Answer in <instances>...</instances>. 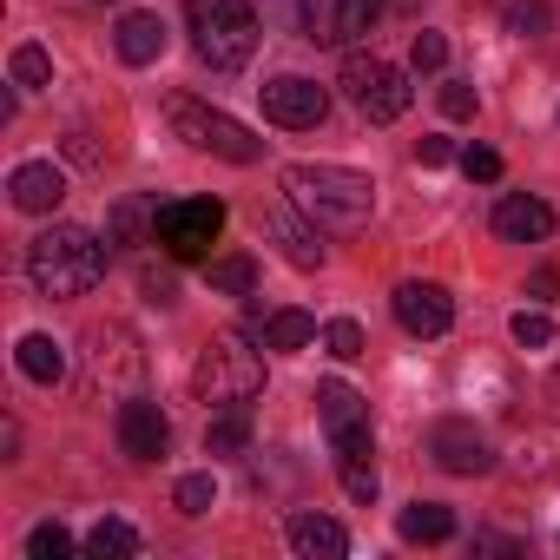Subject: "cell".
Returning <instances> with one entry per match:
<instances>
[{
	"label": "cell",
	"mask_w": 560,
	"mask_h": 560,
	"mask_svg": "<svg viewBox=\"0 0 560 560\" xmlns=\"http://www.w3.org/2000/svg\"><path fill=\"white\" fill-rule=\"evenodd\" d=\"M494 231H501L508 244H547V237H553V205L534 198V191H508V198L494 205Z\"/></svg>",
	"instance_id": "9a60e30c"
},
{
	"label": "cell",
	"mask_w": 560,
	"mask_h": 560,
	"mask_svg": "<svg viewBox=\"0 0 560 560\" xmlns=\"http://www.w3.org/2000/svg\"><path fill=\"white\" fill-rule=\"evenodd\" d=\"M311 343H317V317L311 311H277L264 324V350H284L291 357V350H311Z\"/></svg>",
	"instance_id": "7402d4cb"
},
{
	"label": "cell",
	"mask_w": 560,
	"mask_h": 560,
	"mask_svg": "<svg viewBox=\"0 0 560 560\" xmlns=\"http://www.w3.org/2000/svg\"><path fill=\"white\" fill-rule=\"evenodd\" d=\"M527 298H534V304L560 298V277H553V270H534V284H527Z\"/></svg>",
	"instance_id": "f35d334b"
},
{
	"label": "cell",
	"mask_w": 560,
	"mask_h": 560,
	"mask_svg": "<svg viewBox=\"0 0 560 560\" xmlns=\"http://www.w3.org/2000/svg\"><path fill=\"white\" fill-rule=\"evenodd\" d=\"M139 291H145L152 304H172V298H178V284H172L165 270H145V277H139Z\"/></svg>",
	"instance_id": "74e56055"
},
{
	"label": "cell",
	"mask_w": 560,
	"mask_h": 560,
	"mask_svg": "<svg viewBox=\"0 0 560 560\" xmlns=\"http://www.w3.org/2000/svg\"><path fill=\"white\" fill-rule=\"evenodd\" d=\"M462 172H468L475 185H494V178H501V152H494V145H468V152H462Z\"/></svg>",
	"instance_id": "e575fe53"
},
{
	"label": "cell",
	"mask_w": 560,
	"mask_h": 560,
	"mask_svg": "<svg viewBox=\"0 0 560 560\" xmlns=\"http://www.w3.org/2000/svg\"><path fill=\"white\" fill-rule=\"evenodd\" d=\"M508 34H521V40L553 34V8H547V0H514V8H508Z\"/></svg>",
	"instance_id": "4316f807"
},
{
	"label": "cell",
	"mask_w": 560,
	"mask_h": 560,
	"mask_svg": "<svg viewBox=\"0 0 560 560\" xmlns=\"http://www.w3.org/2000/svg\"><path fill=\"white\" fill-rule=\"evenodd\" d=\"M291 547L304 560H337V553H350V534H343V521L304 508V514H291Z\"/></svg>",
	"instance_id": "e0dca14e"
},
{
	"label": "cell",
	"mask_w": 560,
	"mask_h": 560,
	"mask_svg": "<svg viewBox=\"0 0 560 560\" xmlns=\"http://www.w3.org/2000/svg\"><path fill=\"white\" fill-rule=\"evenodd\" d=\"M337 468H343V494L357 508H370L376 501V462H337Z\"/></svg>",
	"instance_id": "d6a6232c"
},
{
	"label": "cell",
	"mask_w": 560,
	"mask_h": 560,
	"mask_svg": "<svg viewBox=\"0 0 560 560\" xmlns=\"http://www.w3.org/2000/svg\"><path fill=\"white\" fill-rule=\"evenodd\" d=\"M429 455L448 468V475H488L494 468V448H488V435L475 429V422H435L429 429Z\"/></svg>",
	"instance_id": "7c38bea8"
},
{
	"label": "cell",
	"mask_w": 560,
	"mask_h": 560,
	"mask_svg": "<svg viewBox=\"0 0 560 560\" xmlns=\"http://www.w3.org/2000/svg\"><path fill=\"white\" fill-rule=\"evenodd\" d=\"M514 343L521 350H547L553 343V317L547 311H514Z\"/></svg>",
	"instance_id": "1f68e13d"
},
{
	"label": "cell",
	"mask_w": 560,
	"mask_h": 560,
	"mask_svg": "<svg viewBox=\"0 0 560 560\" xmlns=\"http://www.w3.org/2000/svg\"><path fill=\"white\" fill-rule=\"evenodd\" d=\"M172 501H178V514H211V501H218V481H211V475H178Z\"/></svg>",
	"instance_id": "f546056e"
},
{
	"label": "cell",
	"mask_w": 560,
	"mask_h": 560,
	"mask_svg": "<svg viewBox=\"0 0 560 560\" xmlns=\"http://www.w3.org/2000/svg\"><path fill=\"white\" fill-rule=\"evenodd\" d=\"M396 534H402V540L435 547V540H448V534H455V508H442V501H409V508L396 514Z\"/></svg>",
	"instance_id": "44dd1931"
},
{
	"label": "cell",
	"mask_w": 560,
	"mask_h": 560,
	"mask_svg": "<svg viewBox=\"0 0 560 560\" xmlns=\"http://www.w3.org/2000/svg\"><path fill=\"white\" fill-rule=\"evenodd\" d=\"M165 119H172V132L191 145V152H211V159H231V165H257L264 159V139L250 132V126H237L231 113H218V106H198V100H172L165 106Z\"/></svg>",
	"instance_id": "5b68a950"
},
{
	"label": "cell",
	"mask_w": 560,
	"mask_h": 560,
	"mask_svg": "<svg viewBox=\"0 0 560 560\" xmlns=\"http://www.w3.org/2000/svg\"><path fill=\"white\" fill-rule=\"evenodd\" d=\"M264 231H270V244L284 250L298 270H324V231H317V224H304L298 211H284V205L264 211Z\"/></svg>",
	"instance_id": "2e32d148"
},
{
	"label": "cell",
	"mask_w": 560,
	"mask_h": 560,
	"mask_svg": "<svg viewBox=\"0 0 560 560\" xmlns=\"http://www.w3.org/2000/svg\"><path fill=\"white\" fill-rule=\"evenodd\" d=\"M343 93H350V106H357L370 126H389V119H402V113H409V100H416L402 67H389V60H363V54L343 67Z\"/></svg>",
	"instance_id": "52a82bcc"
},
{
	"label": "cell",
	"mask_w": 560,
	"mask_h": 560,
	"mask_svg": "<svg viewBox=\"0 0 560 560\" xmlns=\"http://www.w3.org/2000/svg\"><path fill=\"white\" fill-rule=\"evenodd\" d=\"M218 231H224V205L218 198H172V205L152 211V244H165L185 264L205 257L218 244Z\"/></svg>",
	"instance_id": "8992f818"
},
{
	"label": "cell",
	"mask_w": 560,
	"mask_h": 560,
	"mask_svg": "<svg viewBox=\"0 0 560 560\" xmlns=\"http://www.w3.org/2000/svg\"><path fill=\"white\" fill-rule=\"evenodd\" d=\"M324 350H330L337 363H357V357H363V324H357V317L324 324Z\"/></svg>",
	"instance_id": "83f0119b"
},
{
	"label": "cell",
	"mask_w": 560,
	"mask_h": 560,
	"mask_svg": "<svg viewBox=\"0 0 560 560\" xmlns=\"http://www.w3.org/2000/svg\"><path fill=\"white\" fill-rule=\"evenodd\" d=\"M383 0H298V21H304V40L317 47H350L376 27Z\"/></svg>",
	"instance_id": "ba28073f"
},
{
	"label": "cell",
	"mask_w": 560,
	"mask_h": 560,
	"mask_svg": "<svg viewBox=\"0 0 560 560\" xmlns=\"http://www.w3.org/2000/svg\"><path fill=\"white\" fill-rule=\"evenodd\" d=\"M284 191H291V205L317 231H337V237L363 231L370 211H376V178L370 172H350V165H311L304 159V165L284 172Z\"/></svg>",
	"instance_id": "7a4b0ae2"
},
{
	"label": "cell",
	"mask_w": 560,
	"mask_h": 560,
	"mask_svg": "<svg viewBox=\"0 0 560 560\" xmlns=\"http://www.w3.org/2000/svg\"><path fill=\"white\" fill-rule=\"evenodd\" d=\"M553 402H560V363H553Z\"/></svg>",
	"instance_id": "b9f144b4"
},
{
	"label": "cell",
	"mask_w": 560,
	"mask_h": 560,
	"mask_svg": "<svg viewBox=\"0 0 560 560\" xmlns=\"http://www.w3.org/2000/svg\"><path fill=\"white\" fill-rule=\"evenodd\" d=\"M257 100H264V119L284 126V132H311V126H324V113H330V93H324L317 80H304V73H284V80L257 86Z\"/></svg>",
	"instance_id": "9c48e42d"
},
{
	"label": "cell",
	"mask_w": 560,
	"mask_h": 560,
	"mask_svg": "<svg viewBox=\"0 0 560 560\" xmlns=\"http://www.w3.org/2000/svg\"><path fill=\"white\" fill-rule=\"evenodd\" d=\"M317 416H324L330 429H350V422H370V409H363V396H357L350 383H317Z\"/></svg>",
	"instance_id": "cb8c5ba5"
},
{
	"label": "cell",
	"mask_w": 560,
	"mask_h": 560,
	"mask_svg": "<svg viewBox=\"0 0 560 560\" xmlns=\"http://www.w3.org/2000/svg\"><path fill=\"white\" fill-rule=\"evenodd\" d=\"M442 113H448V119H475V86H468V80H448V86H442Z\"/></svg>",
	"instance_id": "d590c367"
},
{
	"label": "cell",
	"mask_w": 560,
	"mask_h": 560,
	"mask_svg": "<svg viewBox=\"0 0 560 560\" xmlns=\"http://www.w3.org/2000/svg\"><path fill=\"white\" fill-rule=\"evenodd\" d=\"M86 553H100V560H132V553H139V527L119 521V514H106V521L86 534Z\"/></svg>",
	"instance_id": "d4e9b609"
},
{
	"label": "cell",
	"mask_w": 560,
	"mask_h": 560,
	"mask_svg": "<svg viewBox=\"0 0 560 560\" xmlns=\"http://www.w3.org/2000/svg\"><path fill=\"white\" fill-rule=\"evenodd\" d=\"M205 284H211L218 298H250V291H257V264H250V257H211V264H205Z\"/></svg>",
	"instance_id": "603a6c76"
},
{
	"label": "cell",
	"mask_w": 560,
	"mask_h": 560,
	"mask_svg": "<svg viewBox=\"0 0 560 560\" xmlns=\"http://www.w3.org/2000/svg\"><path fill=\"white\" fill-rule=\"evenodd\" d=\"M119 448H126L132 462H159V455L172 448V422H165V409L145 402V396H126V402H119Z\"/></svg>",
	"instance_id": "4fadbf2b"
},
{
	"label": "cell",
	"mask_w": 560,
	"mask_h": 560,
	"mask_svg": "<svg viewBox=\"0 0 560 560\" xmlns=\"http://www.w3.org/2000/svg\"><path fill=\"white\" fill-rule=\"evenodd\" d=\"M113 47H119L126 67H152V60L165 54V21H159V14H119Z\"/></svg>",
	"instance_id": "ac0fdd59"
},
{
	"label": "cell",
	"mask_w": 560,
	"mask_h": 560,
	"mask_svg": "<svg viewBox=\"0 0 560 560\" xmlns=\"http://www.w3.org/2000/svg\"><path fill=\"white\" fill-rule=\"evenodd\" d=\"M86 363H93V383L100 389H132L145 376V350H139V337L126 324H100L86 337Z\"/></svg>",
	"instance_id": "30bf717a"
},
{
	"label": "cell",
	"mask_w": 560,
	"mask_h": 560,
	"mask_svg": "<svg viewBox=\"0 0 560 560\" xmlns=\"http://www.w3.org/2000/svg\"><path fill=\"white\" fill-rule=\"evenodd\" d=\"M27 553H34V560H67V553H73V534H67L60 521H40V527L27 534Z\"/></svg>",
	"instance_id": "4dcf8cb0"
},
{
	"label": "cell",
	"mask_w": 560,
	"mask_h": 560,
	"mask_svg": "<svg viewBox=\"0 0 560 560\" xmlns=\"http://www.w3.org/2000/svg\"><path fill=\"white\" fill-rule=\"evenodd\" d=\"M205 455H211V462L250 455V416H244V402H231L224 416H211V422H205Z\"/></svg>",
	"instance_id": "ffe728a7"
},
{
	"label": "cell",
	"mask_w": 560,
	"mask_h": 560,
	"mask_svg": "<svg viewBox=\"0 0 560 560\" xmlns=\"http://www.w3.org/2000/svg\"><path fill=\"white\" fill-rule=\"evenodd\" d=\"M396 324L409 330V337H442L448 324H455V304H448V291L442 284H429V277H409V284H396Z\"/></svg>",
	"instance_id": "8fae6325"
},
{
	"label": "cell",
	"mask_w": 560,
	"mask_h": 560,
	"mask_svg": "<svg viewBox=\"0 0 560 560\" xmlns=\"http://www.w3.org/2000/svg\"><path fill=\"white\" fill-rule=\"evenodd\" d=\"M67 152H73V159H80V165H93V159H100V145H93V139H86V132H73V139H67Z\"/></svg>",
	"instance_id": "ab89813d"
},
{
	"label": "cell",
	"mask_w": 560,
	"mask_h": 560,
	"mask_svg": "<svg viewBox=\"0 0 560 560\" xmlns=\"http://www.w3.org/2000/svg\"><path fill=\"white\" fill-rule=\"evenodd\" d=\"M106 264H113V244L86 224H47L34 244H27V277L40 298H86L106 284Z\"/></svg>",
	"instance_id": "6da1fadb"
},
{
	"label": "cell",
	"mask_w": 560,
	"mask_h": 560,
	"mask_svg": "<svg viewBox=\"0 0 560 560\" xmlns=\"http://www.w3.org/2000/svg\"><path fill=\"white\" fill-rule=\"evenodd\" d=\"M475 547L481 553H514V540H501V534H475Z\"/></svg>",
	"instance_id": "60d3db41"
},
{
	"label": "cell",
	"mask_w": 560,
	"mask_h": 560,
	"mask_svg": "<svg viewBox=\"0 0 560 560\" xmlns=\"http://www.w3.org/2000/svg\"><path fill=\"white\" fill-rule=\"evenodd\" d=\"M330 448H337V462H376V435H370V422L330 429Z\"/></svg>",
	"instance_id": "f1b7e54d"
},
{
	"label": "cell",
	"mask_w": 560,
	"mask_h": 560,
	"mask_svg": "<svg viewBox=\"0 0 560 560\" xmlns=\"http://www.w3.org/2000/svg\"><path fill=\"white\" fill-rule=\"evenodd\" d=\"M185 34L211 73H237L257 54V8L250 0H185Z\"/></svg>",
	"instance_id": "3957f363"
},
{
	"label": "cell",
	"mask_w": 560,
	"mask_h": 560,
	"mask_svg": "<svg viewBox=\"0 0 560 560\" xmlns=\"http://www.w3.org/2000/svg\"><path fill=\"white\" fill-rule=\"evenodd\" d=\"M448 159H455V145H448L442 132H429V139H416V165H429V172H435V165H448Z\"/></svg>",
	"instance_id": "8d00e7d4"
},
{
	"label": "cell",
	"mask_w": 560,
	"mask_h": 560,
	"mask_svg": "<svg viewBox=\"0 0 560 560\" xmlns=\"http://www.w3.org/2000/svg\"><path fill=\"white\" fill-rule=\"evenodd\" d=\"M8 198H14V211L47 218V211L67 198V172H60L54 159H27V165H14V178H8Z\"/></svg>",
	"instance_id": "5bb4252c"
},
{
	"label": "cell",
	"mask_w": 560,
	"mask_h": 560,
	"mask_svg": "<svg viewBox=\"0 0 560 560\" xmlns=\"http://www.w3.org/2000/svg\"><path fill=\"white\" fill-rule=\"evenodd\" d=\"M257 389H264V357H257L237 330H224V337H211V343L198 350V363H191V396H198V402L231 409V402H250Z\"/></svg>",
	"instance_id": "277c9868"
},
{
	"label": "cell",
	"mask_w": 560,
	"mask_h": 560,
	"mask_svg": "<svg viewBox=\"0 0 560 560\" xmlns=\"http://www.w3.org/2000/svg\"><path fill=\"white\" fill-rule=\"evenodd\" d=\"M14 363H21V376H27V383H47V389H54V383L67 376V350H60V343H54L47 330L21 337V343H14Z\"/></svg>",
	"instance_id": "d6986e66"
},
{
	"label": "cell",
	"mask_w": 560,
	"mask_h": 560,
	"mask_svg": "<svg viewBox=\"0 0 560 560\" xmlns=\"http://www.w3.org/2000/svg\"><path fill=\"white\" fill-rule=\"evenodd\" d=\"M442 60H448V40L422 27V34H416V47H409V67H416V73H442Z\"/></svg>",
	"instance_id": "836d02e7"
},
{
	"label": "cell",
	"mask_w": 560,
	"mask_h": 560,
	"mask_svg": "<svg viewBox=\"0 0 560 560\" xmlns=\"http://www.w3.org/2000/svg\"><path fill=\"white\" fill-rule=\"evenodd\" d=\"M8 73H14V86L21 93H40V86H54V60H47V47H14V60H8Z\"/></svg>",
	"instance_id": "484cf974"
}]
</instances>
